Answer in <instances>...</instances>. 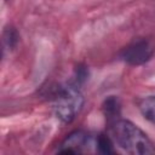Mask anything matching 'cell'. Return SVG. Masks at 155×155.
<instances>
[{
	"mask_svg": "<svg viewBox=\"0 0 155 155\" xmlns=\"http://www.w3.org/2000/svg\"><path fill=\"white\" fill-rule=\"evenodd\" d=\"M81 82L75 78L69 82L54 88L52 93V109L58 120L64 124L71 122L84 105V96L80 90Z\"/></svg>",
	"mask_w": 155,
	"mask_h": 155,
	"instance_id": "obj_2",
	"label": "cell"
},
{
	"mask_svg": "<svg viewBox=\"0 0 155 155\" xmlns=\"http://www.w3.org/2000/svg\"><path fill=\"white\" fill-rule=\"evenodd\" d=\"M109 137L124 151L133 155L155 154V143L132 121L116 117L108 122Z\"/></svg>",
	"mask_w": 155,
	"mask_h": 155,
	"instance_id": "obj_1",
	"label": "cell"
},
{
	"mask_svg": "<svg viewBox=\"0 0 155 155\" xmlns=\"http://www.w3.org/2000/svg\"><path fill=\"white\" fill-rule=\"evenodd\" d=\"M155 46L149 39H139L127 45L120 52V58L130 65H142L151 59Z\"/></svg>",
	"mask_w": 155,
	"mask_h": 155,
	"instance_id": "obj_4",
	"label": "cell"
},
{
	"mask_svg": "<svg viewBox=\"0 0 155 155\" xmlns=\"http://www.w3.org/2000/svg\"><path fill=\"white\" fill-rule=\"evenodd\" d=\"M138 109L144 119L155 124V96H147L142 98L138 102Z\"/></svg>",
	"mask_w": 155,
	"mask_h": 155,
	"instance_id": "obj_5",
	"label": "cell"
},
{
	"mask_svg": "<svg viewBox=\"0 0 155 155\" xmlns=\"http://www.w3.org/2000/svg\"><path fill=\"white\" fill-rule=\"evenodd\" d=\"M103 111H104V115L108 119V121L119 117L120 116V103H119V99L116 97H114V96H111L108 99H105V102L103 104Z\"/></svg>",
	"mask_w": 155,
	"mask_h": 155,
	"instance_id": "obj_6",
	"label": "cell"
},
{
	"mask_svg": "<svg viewBox=\"0 0 155 155\" xmlns=\"http://www.w3.org/2000/svg\"><path fill=\"white\" fill-rule=\"evenodd\" d=\"M113 140L107 134H93L86 131H74L62 142L58 153L62 154H84V153H114Z\"/></svg>",
	"mask_w": 155,
	"mask_h": 155,
	"instance_id": "obj_3",
	"label": "cell"
}]
</instances>
